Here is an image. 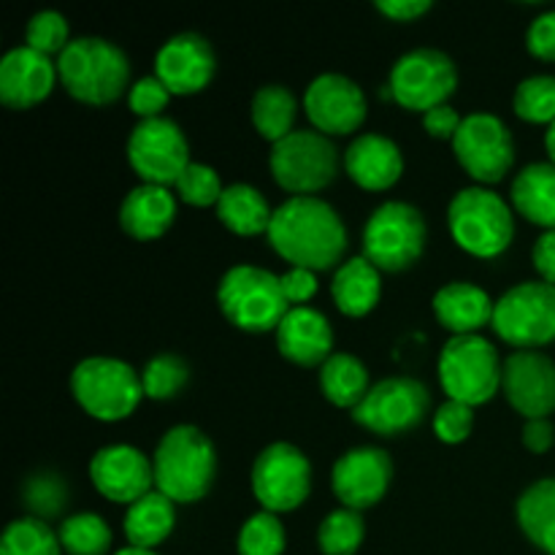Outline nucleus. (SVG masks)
Masks as SVG:
<instances>
[{
    "instance_id": "4468645a",
    "label": "nucleus",
    "mask_w": 555,
    "mask_h": 555,
    "mask_svg": "<svg viewBox=\"0 0 555 555\" xmlns=\"http://www.w3.org/2000/svg\"><path fill=\"white\" fill-rule=\"evenodd\" d=\"M455 157L477 182H499L513 168L515 146L507 125L493 114H469L453 139Z\"/></svg>"
},
{
    "instance_id": "c9c22d12",
    "label": "nucleus",
    "mask_w": 555,
    "mask_h": 555,
    "mask_svg": "<svg viewBox=\"0 0 555 555\" xmlns=\"http://www.w3.org/2000/svg\"><path fill=\"white\" fill-rule=\"evenodd\" d=\"M188 377V363L179 356L166 352V356H157L146 363L144 374H141V385H144V396H150V399H171L184 388Z\"/></svg>"
},
{
    "instance_id": "7c9ffc66",
    "label": "nucleus",
    "mask_w": 555,
    "mask_h": 555,
    "mask_svg": "<svg viewBox=\"0 0 555 555\" xmlns=\"http://www.w3.org/2000/svg\"><path fill=\"white\" fill-rule=\"evenodd\" d=\"M320 388L336 406H352V410L372 390L369 388L366 366L356 356H347V352H336L320 366Z\"/></svg>"
},
{
    "instance_id": "3c124183",
    "label": "nucleus",
    "mask_w": 555,
    "mask_h": 555,
    "mask_svg": "<svg viewBox=\"0 0 555 555\" xmlns=\"http://www.w3.org/2000/svg\"><path fill=\"white\" fill-rule=\"evenodd\" d=\"M545 146H547V155H551V160H553V166H555V122H551V128H547Z\"/></svg>"
},
{
    "instance_id": "20e7f679",
    "label": "nucleus",
    "mask_w": 555,
    "mask_h": 555,
    "mask_svg": "<svg viewBox=\"0 0 555 555\" xmlns=\"http://www.w3.org/2000/svg\"><path fill=\"white\" fill-rule=\"evenodd\" d=\"M222 312L244 331H276L291 304L282 293L280 276L258 266H233L217 291Z\"/></svg>"
},
{
    "instance_id": "c756f323",
    "label": "nucleus",
    "mask_w": 555,
    "mask_h": 555,
    "mask_svg": "<svg viewBox=\"0 0 555 555\" xmlns=\"http://www.w3.org/2000/svg\"><path fill=\"white\" fill-rule=\"evenodd\" d=\"M518 524L537 547L555 555V477L526 488L518 499Z\"/></svg>"
},
{
    "instance_id": "cd10ccee",
    "label": "nucleus",
    "mask_w": 555,
    "mask_h": 555,
    "mask_svg": "<svg viewBox=\"0 0 555 555\" xmlns=\"http://www.w3.org/2000/svg\"><path fill=\"white\" fill-rule=\"evenodd\" d=\"M173 520L177 515H173L171 499L163 496L160 491H150L139 502L130 504L128 515H125V537L133 547L152 551L171 534Z\"/></svg>"
},
{
    "instance_id": "a878e982",
    "label": "nucleus",
    "mask_w": 555,
    "mask_h": 555,
    "mask_svg": "<svg viewBox=\"0 0 555 555\" xmlns=\"http://www.w3.org/2000/svg\"><path fill=\"white\" fill-rule=\"evenodd\" d=\"M513 204L526 220L555 231V166L531 163L515 177Z\"/></svg>"
},
{
    "instance_id": "603ef678",
    "label": "nucleus",
    "mask_w": 555,
    "mask_h": 555,
    "mask_svg": "<svg viewBox=\"0 0 555 555\" xmlns=\"http://www.w3.org/2000/svg\"><path fill=\"white\" fill-rule=\"evenodd\" d=\"M114 555H155L152 551H144V547H125V551H119V553H114Z\"/></svg>"
},
{
    "instance_id": "39448f33",
    "label": "nucleus",
    "mask_w": 555,
    "mask_h": 555,
    "mask_svg": "<svg viewBox=\"0 0 555 555\" xmlns=\"http://www.w3.org/2000/svg\"><path fill=\"white\" fill-rule=\"evenodd\" d=\"M450 233L472 255L493 258L513 242L515 222L509 206L493 190L466 188L450 201Z\"/></svg>"
},
{
    "instance_id": "c85d7f7f",
    "label": "nucleus",
    "mask_w": 555,
    "mask_h": 555,
    "mask_svg": "<svg viewBox=\"0 0 555 555\" xmlns=\"http://www.w3.org/2000/svg\"><path fill=\"white\" fill-rule=\"evenodd\" d=\"M217 217L231 228L233 233L242 236H255V233H269L271 217L274 211L269 209L263 195L253 184H231L222 190L217 201Z\"/></svg>"
},
{
    "instance_id": "09e8293b",
    "label": "nucleus",
    "mask_w": 555,
    "mask_h": 555,
    "mask_svg": "<svg viewBox=\"0 0 555 555\" xmlns=\"http://www.w3.org/2000/svg\"><path fill=\"white\" fill-rule=\"evenodd\" d=\"M534 266L547 285H555V231L542 233L534 244Z\"/></svg>"
},
{
    "instance_id": "49530a36",
    "label": "nucleus",
    "mask_w": 555,
    "mask_h": 555,
    "mask_svg": "<svg viewBox=\"0 0 555 555\" xmlns=\"http://www.w3.org/2000/svg\"><path fill=\"white\" fill-rule=\"evenodd\" d=\"M423 122H426L428 133L437 135V139H455V133H459V128L464 119L459 117V112H455L453 106L442 103V106H437V108H431V112L423 114Z\"/></svg>"
},
{
    "instance_id": "79ce46f5",
    "label": "nucleus",
    "mask_w": 555,
    "mask_h": 555,
    "mask_svg": "<svg viewBox=\"0 0 555 555\" xmlns=\"http://www.w3.org/2000/svg\"><path fill=\"white\" fill-rule=\"evenodd\" d=\"M168 98H171V92H168V87L163 85L157 76H144V79L135 81L133 90H130V108L144 119L160 117Z\"/></svg>"
},
{
    "instance_id": "a19ab883",
    "label": "nucleus",
    "mask_w": 555,
    "mask_h": 555,
    "mask_svg": "<svg viewBox=\"0 0 555 555\" xmlns=\"http://www.w3.org/2000/svg\"><path fill=\"white\" fill-rule=\"evenodd\" d=\"M472 426H475V412H472L469 404H461V401H444L437 410V417H434V431L448 444L464 442L469 437Z\"/></svg>"
},
{
    "instance_id": "bb28decb",
    "label": "nucleus",
    "mask_w": 555,
    "mask_h": 555,
    "mask_svg": "<svg viewBox=\"0 0 555 555\" xmlns=\"http://www.w3.org/2000/svg\"><path fill=\"white\" fill-rule=\"evenodd\" d=\"M334 301L350 318H361V314L372 312L379 301V269L366 258H350L347 263L339 266L334 276Z\"/></svg>"
},
{
    "instance_id": "5701e85b",
    "label": "nucleus",
    "mask_w": 555,
    "mask_h": 555,
    "mask_svg": "<svg viewBox=\"0 0 555 555\" xmlns=\"http://www.w3.org/2000/svg\"><path fill=\"white\" fill-rule=\"evenodd\" d=\"M347 173L366 190H388L404 171L399 146L379 133H363L350 144L345 155Z\"/></svg>"
},
{
    "instance_id": "393cba45",
    "label": "nucleus",
    "mask_w": 555,
    "mask_h": 555,
    "mask_svg": "<svg viewBox=\"0 0 555 555\" xmlns=\"http://www.w3.org/2000/svg\"><path fill=\"white\" fill-rule=\"evenodd\" d=\"M173 217H177V201L168 193V188H160V184H141L130 190L119 209L122 228L141 242L163 236Z\"/></svg>"
},
{
    "instance_id": "2f4dec72",
    "label": "nucleus",
    "mask_w": 555,
    "mask_h": 555,
    "mask_svg": "<svg viewBox=\"0 0 555 555\" xmlns=\"http://www.w3.org/2000/svg\"><path fill=\"white\" fill-rule=\"evenodd\" d=\"M296 119V98L287 87L269 85L260 87L253 98V122L258 133L269 141H282L293 133Z\"/></svg>"
},
{
    "instance_id": "ddd939ff",
    "label": "nucleus",
    "mask_w": 555,
    "mask_h": 555,
    "mask_svg": "<svg viewBox=\"0 0 555 555\" xmlns=\"http://www.w3.org/2000/svg\"><path fill=\"white\" fill-rule=\"evenodd\" d=\"M128 160L144 184H177L184 168L190 166L188 139L177 122L166 117L141 119L128 141Z\"/></svg>"
},
{
    "instance_id": "4be33fe9",
    "label": "nucleus",
    "mask_w": 555,
    "mask_h": 555,
    "mask_svg": "<svg viewBox=\"0 0 555 555\" xmlns=\"http://www.w3.org/2000/svg\"><path fill=\"white\" fill-rule=\"evenodd\" d=\"M276 345L285 358L301 366H323L331 358L334 331L328 318L312 307H293L276 325Z\"/></svg>"
},
{
    "instance_id": "8fccbe9b",
    "label": "nucleus",
    "mask_w": 555,
    "mask_h": 555,
    "mask_svg": "<svg viewBox=\"0 0 555 555\" xmlns=\"http://www.w3.org/2000/svg\"><path fill=\"white\" fill-rule=\"evenodd\" d=\"M377 9L383 11L385 16H390V20L410 22L417 20L421 14H426V11L431 9V3H428V0H379Z\"/></svg>"
},
{
    "instance_id": "9d476101",
    "label": "nucleus",
    "mask_w": 555,
    "mask_h": 555,
    "mask_svg": "<svg viewBox=\"0 0 555 555\" xmlns=\"http://www.w3.org/2000/svg\"><path fill=\"white\" fill-rule=\"evenodd\" d=\"M493 328L515 347H540L555 339V285L520 282L504 293L493 312Z\"/></svg>"
},
{
    "instance_id": "423d86ee",
    "label": "nucleus",
    "mask_w": 555,
    "mask_h": 555,
    "mask_svg": "<svg viewBox=\"0 0 555 555\" xmlns=\"http://www.w3.org/2000/svg\"><path fill=\"white\" fill-rule=\"evenodd\" d=\"M496 347L480 334L453 336L439 356V379L450 401L477 406L491 399L502 383Z\"/></svg>"
},
{
    "instance_id": "412c9836",
    "label": "nucleus",
    "mask_w": 555,
    "mask_h": 555,
    "mask_svg": "<svg viewBox=\"0 0 555 555\" xmlns=\"http://www.w3.org/2000/svg\"><path fill=\"white\" fill-rule=\"evenodd\" d=\"M57 65L49 54L25 47L11 49L0 63V101L11 108H30L52 92Z\"/></svg>"
},
{
    "instance_id": "58836bf2",
    "label": "nucleus",
    "mask_w": 555,
    "mask_h": 555,
    "mask_svg": "<svg viewBox=\"0 0 555 555\" xmlns=\"http://www.w3.org/2000/svg\"><path fill=\"white\" fill-rule=\"evenodd\" d=\"M177 193L179 198L188 201L193 206H209L217 204L222 195V184L220 177H217L215 168L204 166V163H190L188 168L182 171V177L177 179Z\"/></svg>"
},
{
    "instance_id": "37998d69",
    "label": "nucleus",
    "mask_w": 555,
    "mask_h": 555,
    "mask_svg": "<svg viewBox=\"0 0 555 555\" xmlns=\"http://www.w3.org/2000/svg\"><path fill=\"white\" fill-rule=\"evenodd\" d=\"M27 502L43 515L57 513L60 504H63V486H60L57 477L41 475L27 486Z\"/></svg>"
},
{
    "instance_id": "2eb2a0df",
    "label": "nucleus",
    "mask_w": 555,
    "mask_h": 555,
    "mask_svg": "<svg viewBox=\"0 0 555 555\" xmlns=\"http://www.w3.org/2000/svg\"><path fill=\"white\" fill-rule=\"evenodd\" d=\"M428 410V390L426 385L412 377H390L374 385L366 393V399L352 410L361 426L369 431L383 434H401L415 428L423 421Z\"/></svg>"
},
{
    "instance_id": "ea45409f",
    "label": "nucleus",
    "mask_w": 555,
    "mask_h": 555,
    "mask_svg": "<svg viewBox=\"0 0 555 555\" xmlns=\"http://www.w3.org/2000/svg\"><path fill=\"white\" fill-rule=\"evenodd\" d=\"M27 47L36 49L41 54H52L68 47V22L57 11H38L30 22H27Z\"/></svg>"
},
{
    "instance_id": "0eeeda50",
    "label": "nucleus",
    "mask_w": 555,
    "mask_h": 555,
    "mask_svg": "<svg viewBox=\"0 0 555 555\" xmlns=\"http://www.w3.org/2000/svg\"><path fill=\"white\" fill-rule=\"evenodd\" d=\"M70 388L87 415L98 421H122L144 396L141 377L117 358H87L70 374Z\"/></svg>"
},
{
    "instance_id": "f3484780",
    "label": "nucleus",
    "mask_w": 555,
    "mask_h": 555,
    "mask_svg": "<svg viewBox=\"0 0 555 555\" xmlns=\"http://www.w3.org/2000/svg\"><path fill=\"white\" fill-rule=\"evenodd\" d=\"M504 393L526 421L547 417L555 410V363L534 350L507 358L502 372Z\"/></svg>"
},
{
    "instance_id": "6e6552de",
    "label": "nucleus",
    "mask_w": 555,
    "mask_h": 555,
    "mask_svg": "<svg viewBox=\"0 0 555 555\" xmlns=\"http://www.w3.org/2000/svg\"><path fill=\"white\" fill-rule=\"evenodd\" d=\"M426 247V222L415 206L388 201L379 206L363 231V253L383 271H404Z\"/></svg>"
},
{
    "instance_id": "b1692460",
    "label": "nucleus",
    "mask_w": 555,
    "mask_h": 555,
    "mask_svg": "<svg viewBox=\"0 0 555 555\" xmlns=\"http://www.w3.org/2000/svg\"><path fill=\"white\" fill-rule=\"evenodd\" d=\"M434 312L439 323L455 336H469L477 334L482 325L493 323L496 304L482 287L469 285V282H450L434 296Z\"/></svg>"
},
{
    "instance_id": "6ab92c4d",
    "label": "nucleus",
    "mask_w": 555,
    "mask_h": 555,
    "mask_svg": "<svg viewBox=\"0 0 555 555\" xmlns=\"http://www.w3.org/2000/svg\"><path fill=\"white\" fill-rule=\"evenodd\" d=\"M90 477L106 499L133 504L152 491L155 466L141 450L130 444H112V448L98 450L90 464Z\"/></svg>"
},
{
    "instance_id": "1a4fd4ad",
    "label": "nucleus",
    "mask_w": 555,
    "mask_h": 555,
    "mask_svg": "<svg viewBox=\"0 0 555 555\" xmlns=\"http://www.w3.org/2000/svg\"><path fill=\"white\" fill-rule=\"evenodd\" d=\"M339 152L320 130H293L271 150V173L276 184L296 195H309L334 182Z\"/></svg>"
},
{
    "instance_id": "f704fd0d",
    "label": "nucleus",
    "mask_w": 555,
    "mask_h": 555,
    "mask_svg": "<svg viewBox=\"0 0 555 555\" xmlns=\"http://www.w3.org/2000/svg\"><path fill=\"white\" fill-rule=\"evenodd\" d=\"M320 551L325 555H352L363 542V518L358 509H336L320 524Z\"/></svg>"
},
{
    "instance_id": "9b49d317",
    "label": "nucleus",
    "mask_w": 555,
    "mask_h": 555,
    "mask_svg": "<svg viewBox=\"0 0 555 555\" xmlns=\"http://www.w3.org/2000/svg\"><path fill=\"white\" fill-rule=\"evenodd\" d=\"M459 87L455 63L439 49H412L390 74V92L412 112H431L442 106Z\"/></svg>"
},
{
    "instance_id": "f8f14e48",
    "label": "nucleus",
    "mask_w": 555,
    "mask_h": 555,
    "mask_svg": "<svg viewBox=\"0 0 555 555\" xmlns=\"http://www.w3.org/2000/svg\"><path fill=\"white\" fill-rule=\"evenodd\" d=\"M312 488V466L307 455L287 442H276L258 455L253 466L255 499L266 513H287L307 502Z\"/></svg>"
},
{
    "instance_id": "4c0bfd02",
    "label": "nucleus",
    "mask_w": 555,
    "mask_h": 555,
    "mask_svg": "<svg viewBox=\"0 0 555 555\" xmlns=\"http://www.w3.org/2000/svg\"><path fill=\"white\" fill-rule=\"evenodd\" d=\"M285 551V529L274 513H258L238 531V553L242 555H282Z\"/></svg>"
},
{
    "instance_id": "c03bdc74",
    "label": "nucleus",
    "mask_w": 555,
    "mask_h": 555,
    "mask_svg": "<svg viewBox=\"0 0 555 555\" xmlns=\"http://www.w3.org/2000/svg\"><path fill=\"white\" fill-rule=\"evenodd\" d=\"M282 282V293H285L287 304H296V307H304V304L309 301V298L318 293V280H314V271L309 269H298V266H293L287 274L280 276Z\"/></svg>"
},
{
    "instance_id": "72a5a7b5",
    "label": "nucleus",
    "mask_w": 555,
    "mask_h": 555,
    "mask_svg": "<svg viewBox=\"0 0 555 555\" xmlns=\"http://www.w3.org/2000/svg\"><path fill=\"white\" fill-rule=\"evenodd\" d=\"M60 537L38 518L14 520L0 542V555H60Z\"/></svg>"
},
{
    "instance_id": "473e14b6",
    "label": "nucleus",
    "mask_w": 555,
    "mask_h": 555,
    "mask_svg": "<svg viewBox=\"0 0 555 555\" xmlns=\"http://www.w3.org/2000/svg\"><path fill=\"white\" fill-rule=\"evenodd\" d=\"M60 545L70 555H103L112 545V529L101 515L79 513L63 520L57 531Z\"/></svg>"
},
{
    "instance_id": "e433bc0d",
    "label": "nucleus",
    "mask_w": 555,
    "mask_h": 555,
    "mask_svg": "<svg viewBox=\"0 0 555 555\" xmlns=\"http://www.w3.org/2000/svg\"><path fill=\"white\" fill-rule=\"evenodd\" d=\"M515 112L529 122H555V76H531L515 90Z\"/></svg>"
},
{
    "instance_id": "a211bd4d",
    "label": "nucleus",
    "mask_w": 555,
    "mask_h": 555,
    "mask_svg": "<svg viewBox=\"0 0 555 555\" xmlns=\"http://www.w3.org/2000/svg\"><path fill=\"white\" fill-rule=\"evenodd\" d=\"M217 68L209 41L198 33H179L168 38L155 60V76L171 95H190L204 90Z\"/></svg>"
},
{
    "instance_id": "a18cd8bd",
    "label": "nucleus",
    "mask_w": 555,
    "mask_h": 555,
    "mask_svg": "<svg viewBox=\"0 0 555 555\" xmlns=\"http://www.w3.org/2000/svg\"><path fill=\"white\" fill-rule=\"evenodd\" d=\"M526 41H529L531 54L540 60H555V11H547L531 22Z\"/></svg>"
},
{
    "instance_id": "dca6fc26",
    "label": "nucleus",
    "mask_w": 555,
    "mask_h": 555,
    "mask_svg": "<svg viewBox=\"0 0 555 555\" xmlns=\"http://www.w3.org/2000/svg\"><path fill=\"white\" fill-rule=\"evenodd\" d=\"M304 106L320 133H352L366 119V95L356 81L341 74L318 76L304 95Z\"/></svg>"
},
{
    "instance_id": "f03ea898",
    "label": "nucleus",
    "mask_w": 555,
    "mask_h": 555,
    "mask_svg": "<svg viewBox=\"0 0 555 555\" xmlns=\"http://www.w3.org/2000/svg\"><path fill=\"white\" fill-rule=\"evenodd\" d=\"M155 486L171 502H198L215 480V448L195 426H177L155 450Z\"/></svg>"
},
{
    "instance_id": "de8ad7c7",
    "label": "nucleus",
    "mask_w": 555,
    "mask_h": 555,
    "mask_svg": "<svg viewBox=\"0 0 555 555\" xmlns=\"http://www.w3.org/2000/svg\"><path fill=\"white\" fill-rule=\"evenodd\" d=\"M553 423L547 417H537V421H526L524 428V444L531 453H547L553 448Z\"/></svg>"
},
{
    "instance_id": "7ed1b4c3",
    "label": "nucleus",
    "mask_w": 555,
    "mask_h": 555,
    "mask_svg": "<svg viewBox=\"0 0 555 555\" xmlns=\"http://www.w3.org/2000/svg\"><path fill=\"white\" fill-rule=\"evenodd\" d=\"M57 76L65 90L85 103H112L130 79V63L122 49L103 38H76L57 60Z\"/></svg>"
},
{
    "instance_id": "aec40b11",
    "label": "nucleus",
    "mask_w": 555,
    "mask_h": 555,
    "mask_svg": "<svg viewBox=\"0 0 555 555\" xmlns=\"http://www.w3.org/2000/svg\"><path fill=\"white\" fill-rule=\"evenodd\" d=\"M393 466L385 450L356 448L334 466V491L347 509H366L385 496Z\"/></svg>"
},
{
    "instance_id": "f257e3e1",
    "label": "nucleus",
    "mask_w": 555,
    "mask_h": 555,
    "mask_svg": "<svg viewBox=\"0 0 555 555\" xmlns=\"http://www.w3.org/2000/svg\"><path fill=\"white\" fill-rule=\"evenodd\" d=\"M269 242L298 269L323 271L339 263L345 255L347 231L334 206L314 195H293L274 209Z\"/></svg>"
}]
</instances>
